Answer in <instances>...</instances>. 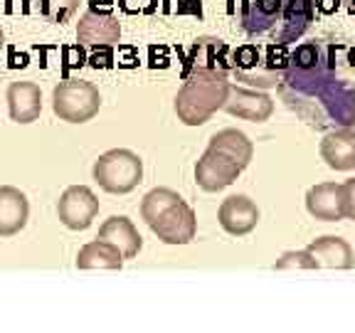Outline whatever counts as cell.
I'll return each instance as SVG.
<instances>
[{
  "label": "cell",
  "instance_id": "3957f363",
  "mask_svg": "<svg viewBox=\"0 0 355 333\" xmlns=\"http://www.w3.org/2000/svg\"><path fill=\"white\" fill-rule=\"evenodd\" d=\"M286 44L269 42L264 47L259 44H242L232 55V72L237 74L239 82L250 84L257 89L279 87L284 79V72L288 67Z\"/></svg>",
  "mask_w": 355,
  "mask_h": 333
},
{
  "label": "cell",
  "instance_id": "484cf974",
  "mask_svg": "<svg viewBox=\"0 0 355 333\" xmlns=\"http://www.w3.org/2000/svg\"><path fill=\"white\" fill-rule=\"evenodd\" d=\"M89 65L94 67V69H99V67L109 69V67H114V52H111V47H101V55L96 52V55L89 57Z\"/></svg>",
  "mask_w": 355,
  "mask_h": 333
},
{
  "label": "cell",
  "instance_id": "30bf717a",
  "mask_svg": "<svg viewBox=\"0 0 355 333\" xmlns=\"http://www.w3.org/2000/svg\"><path fill=\"white\" fill-rule=\"evenodd\" d=\"M77 40L82 47H114L121 40V25L111 12L87 10L77 22Z\"/></svg>",
  "mask_w": 355,
  "mask_h": 333
},
{
  "label": "cell",
  "instance_id": "f1b7e54d",
  "mask_svg": "<svg viewBox=\"0 0 355 333\" xmlns=\"http://www.w3.org/2000/svg\"><path fill=\"white\" fill-rule=\"evenodd\" d=\"M348 65L355 67V47H353V50H348Z\"/></svg>",
  "mask_w": 355,
  "mask_h": 333
},
{
  "label": "cell",
  "instance_id": "603a6c76",
  "mask_svg": "<svg viewBox=\"0 0 355 333\" xmlns=\"http://www.w3.org/2000/svg\"><path fill=\"white\" fill-rule=\"evenodd\" d=\"M79 0H42V15L50 17L52 22H67L77 10Z\"/></svg>",
  "mask_w": 355,
  "mask_h": 333
},
{
  "label": "cell",
  "instance_id": "83f0119b",
  "mask_svg": "<svg viewBox=\"0 0 355 333\" xmlns=\"http://www.w3.org/2000/svg\"><path fill=\"white\" fill-rule=\"evenodd\" d=\"M343 6H345V10H348L350 15H355V0H343Z\"/></svg>",
  "mask_w": 355,
  "mask_h": 333
},
{
  "label": "cell",
  "instance_id": "5bb4252c",
  "mask_svg": "<svg viewBox=\"0 0 355 333\" xmlns=\"http://www.w3.org/2000/svg\"><path fill=\"white\" fill-rule=\"evenodd\" d=\"M8 111L15 123H33L42 114V92L35 82H12L8 87Z\"/></svg>",
  "mask_w": 355,
  "mask_h": 333
},
{
  "label": "cell",
  "instance_id": "7402d4cb",
  "mask_svg": "<svg viewBox=\"0 0 355 333\" xmlns=\"http://www.w3.org/2000/svg\"><path fill=\"white\" fill-rule=\"evenodd\" d=\"M180 195L175 193V190L171 188H153L150 193H146L144 203H141V217L146 220V225H153L158 217L163 215V212L168 210V207H173L175 203H180Z\"/></svg>",
  "mask_w": 355,
  "mask_h": 333
},
{
  "label": "cell",
  "instance_id": "2e32d148",
  "mask_svg": "<svg viewBox=\"0 0 355 333\" xmlns=\"http://www.w3.org/2000/svg\"><path fill=\"white\" fill-rule=\"evenodd\" d=\"M321 155L333 171H353L355 168V131L336 128L321 141Z\"/></svg>",
  "mask_w": 355,
  "mask_h": 333
},
{
  "label": "cell",
  "instance_id": "9a60e30c",
  "mask_svg": "<svg viewBox=\"0 0 355 333\" xmlns=\"http://www.w3.org/2000/svg\"><path fill=\"white\" fill-rule=\"evenodd\" d=\"M28 195L12 185H0V237H12L28 225Z\"/></svg>",
  "mask_w": 355,
  "mask_h": 333
},
{
  "label": "cell",
  "instance_id": "44dd1931",
  "mask_svg": "<svg viewBox=\"0 0 355 333\" xmlns=\"http://www.w3.org/2000/svg\"><path fill=\"white\" fill-rule=\"evenodd\" d=\"M207 148H215V151H220V153L230 155V158L242 168L250 166L252 155H254V146H252V141L247 139V133L237 131V128L217 131L210 139V146H207Z\"/></svg>",
  "mask_w": 355,
  "mask_h": 333
},
{
  "label": "cell",
  "instance_id": "ac0fdd59",
  "mask_svg": "<svg viewBox=\"0 0 355 333\" xmlns=\"http://www.w3.org/2000/svg\"><path fill=\"white\" fill-rule=\"evenodd\" d=\"M195 67L230 72V69H232V60H230L227 42H222L220 37H200L198 42L193 44V52H190L188 62H185V72L195 69Z\"/></svg>",
  "mask_w": 355,
  "mask_h": 333
},
{
  "label": "cell",
  "instance_id": "277c9868",
  "mask_svg": "<svg viewBox=\"0 0 355 333\" xmlns=\"http://www.w3.org/2000/svg\"><path fill=\"white\" fill-rule=\"evenodd\" d=\"M144 178V161L139 153L128 148L106 151L96 158L94 163V180L101 190L111 195H126L131 193Z\"/></svg>",
  "mask_w": 355,
  "mask_h": 333
},
{
  "label": "cell",
  "instance_id": "7a4b0ae2",
  "mask_svg": "<svg viewBox=\"0 0 355 333\" xmlns=\"http://www.w3.org/2000/svg\"><path fill=\"white\" fill-rule=\"evenodd\" d=\"M227 72L195 67L183 74V87L178 89L175 114L185 126H202L217 109H225L230 96Z\"/></svg>",
  "mask_w": 355,
  "mask_h": 333
},
{
  "label": "cell",
  "instance_id": "8992f818",
  "mask_svg": "<svg viewBox=\"0 0 355 333\" xmlns=\"http://www.w3.org/2000/svg\"><path fill=\"white\" fill-rule=\"evenodd\" d=\"M284 8H286V0H250L244 12L239 15L247 37H269L274 42L282 30Z\"/></svg>",
  "mask_w": 355,
  "mask_h": 333
},
{
  "label": "cell",
  "instance_id": "4316f807",
  "mask_svg": "<svg viewBox=\"0 0 355 333\" xmlns=\"http://www.w3.org/2000/svg\"><path fill=\"white\" fill-rule=\"evenodd\" d=\"M338 3L340 0H316V10L333 12V10H338Z\"/></svg>",
  "mask_w": 355,
  "mask_h": 333
},
{
  "label": "cell",
  "instance_id": "d4e9b609",
  "mask_svg": "<svg viewBox=\"0 0 355 333\" xmlns=\"http://www.w3.org/2000/svg\"><path fill=\"white\" fill-rule=\"evenodd\" d=\"M343 190H345V217H348V220H355V178L345 180Z\"/></svg>",
  "mask_w": 355,
  "mask_h": 333
},
{
  "label": "cell",
  "instance_id": "d6986e66",
  "mask_svg": "<svg viewBox=\"0 0 355 333\" xmlns=\"http://www.w3.org/2000/svg\"><path fill=\"white\" fill-rule=\"evenodd\" d=\"M318 262V266H328V269H350L355 264V255L350 250V244L343 237H318L306 247Z\"/></svg>",
  "mask_w": 355,
  "mask_h": 333
},
{
  "label": "cell",
  "instance_id": "52a82bcc",
  "mask_svg": "<svg viewBox=\"0 0 355 333\" xmlns=\"http://www.w3.org/2000/svg\"><path fill=\"white\" fill-rule=\"evenodd\" d=\"M96 212H99V200L87 185H72L60 195L57 203V215L60 222L69 230H87L94 222Z\"/></svg>",
  "mask_w": 355,
  "mask_h": 333
},
{
  "label": "cell",
  "instance_id": "f546056e",
  "mask_svg": "<svg viewBox=\"0 0 355 333\" xmlns=\"http://www.w3.org/2000/svg\"><path fill=\"white\" fill-rule=\"evenodd\" d=\"M3 42H6V33H3V28H0V47H3Z\"/></svg>",
  "mask_w": 355,
  "mask_h": 333
},
{
  "label": "cell",
  "instance_id": "6da1fadb",
  "mask_svg": "<svg viewBox=\"0 0 355 333\" xmlns=\"http://www.w3.org/2000/svg\"><path fill=\"white\" fill-rule=\"evenodd\" d=\"M343 52V44L328 40L299 44L279 84L284 104L318 131L355 123V87L340 74Z\"/></svg>",
  "mask_w": 355,
  "mask_h": 333
},
{
  "label": "cell",
  "instance_id": "4fadbf2b",
  "mask_svg": "<svg viewBox=\"0 0 355 333\" xmlns=\"http://www.w3.org/2000/svg\"><path fill=\"white\" fill-rule=\"evenodd\" d=\"M225 111L237 119H247V121H266L272 117L274 101L266 94H261V92H254V89L230 87Z\"/></svg>",
  "mask_w": 355,
  "mask_h": 333
},
{
  "label": "cell",
  "instance_id": "8fae6325",
  "mask_svg": "<svg viewBox=\"0 0 355 333\" xmlns=\"http://www.w3.org/2000/svg\"><path fill=\"white\" fill-rule=\"evenodd\" d=\"M217 220H220L222 230L232 237H242L250 234L259 222V207L252 203L247 195H230L222 200L220 210H217Z\"/></svg>",
  "mask_w": 355,
  "mask_h": 333
},
{
  "label": "cell",
  "instance_id": "5b68a950",
  "mask_svg": "<svg viewBox=\"0 0 355 333\" xmlns=\"http://www.w3.org/2000/svg\"><path fill=\"white\" fill-rule=\"evenodd\" d=\"M101 109L99 89L87 79H64L52 92V111L62 121L84 123L94 119Z\"/></svg>",
  "mask_w": 355,
  "mask_h": 333
},
{
  "label": "cell",
  "instance_id": "ba28073f",
  "mask_svg": "<svg viewBox=\"0 0 355 333\" xmlns=\"http://www.w3.org/2000/svg\"><path fill=\"white\" fill-rule=\"evenodd\" d=\"M242 171L244 168L237 166L230 155L220 153L215 148H207L198 161V166H195V183L205 193H220L227 185H232Z\"/></svg>",
  "mask_w": 355,
  "mask_h": 333
},
{
  "label": "cell",
  "instance_id": "9c48e42d",
  "mask_svg": "<svg viewBox=\"0 0 355 333\" xmlns=\"http://www.w3.org/2000/svg\"><path fill=\"white\" fill-rule=\"evenodd\" d=\"M158 239L166 244H188L190 239H195V232H198V220H195L193 207L180 200L173 207H168L158 220L150 225Z\"/></svg>",
  "mask_w": 355,
  "mask_h": 333
},
{
  "label": "cell",
  "instance_id": "7c38bea8",
  "mask_svg": "<svg viewBox=\"0 0 355 333\" xmlns=\"http://www.w3.org/2000/svg\"><path fill=\"white\" fill-rule=\"evenodd\" d=\"M306 207L316 220L338 222L345 217V190L338 183H321L306 193Z\"/></svg>",
  "mask_w": 355,
  "mask_h": 333
},
{
  "label": "cell",
  "instance_id": "cb8c5ba5",
  "mask_svg": "<svg viewBox=\"0 0 355 333\" xmlns=\"http://www.w3.org/2000/svg\"><path fill=\"white\" fill-rule=\"evenodd\" d=\"M277 269H318V262L313 259V255H311L309 250L286 252V255L277 262Z\"/></svg>",
  "mask_w": 355,
  "mask_h": 333
},
{
  "label": "cell",
  "instance_id": "ffe728a7",
  "mask_svg": "<svg viewBox=\"0 0 355 333\" xmlns=\"http://www.w3.org/2000/svg\"><path fill=\"white\" fill-rule=\"evenodd\" d=\"M121 264L123 255L119 252V247L99 237L94 242L84 244L77 255L79 269H121Z\"/></svg>",
  "mask_w": 355,
  "mask_h": 333
},
{
  "label": "cell",
  "instance_id": "e0dca14e",
  "mask_svg": "<svg viewBox=\"0 0 355 333\" xmlns=\"http://www.w3.org/2000/svg\"><path fill=\"white\" fill-rule=\"evenodd\" d=\"M99 239H106L114 247H119V252L123 255V259H133L141 252V239L139 230L133 228V222L123 215H114L99 228Z\"/></svg>",
  "mask_w": 355,
  "mask_h": 333
}]
</instances>
